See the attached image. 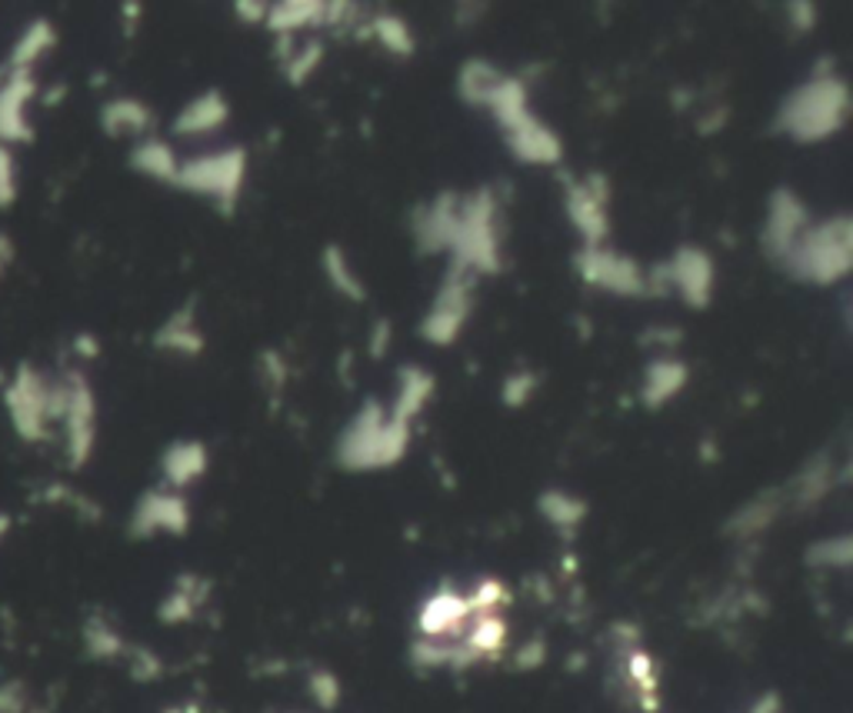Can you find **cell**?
<instances>
[{
  "label": "cell",
  "mask_w": 853,
  "mask_h": 713,
  "mask_svg": "<svg viewBox=\"0 0 853 713\" xmlns=\"http://www.w3.org/2000/svg\"><path fill=\"white\" fill-rule=\"evenodd\" d=\"M846 117V87L833 74H817L783 100L777 114V131L801 144L830 138Z\"/></svg>",
  "instance_id": "6da1fadb"
},
{
  "label": "cell",
  "mask_w": 853,
  "mask_h": 713,
  "mask_svg": "<svg viewBox=\"0 0 853 713\" xmlns=\"http://www.w3.org/2000/svg\"><path fill=\"white\" fill-rule=\"evenodd\" d=\"M411 427L404 420L383 417L380 404L367 401L364 411L351 420V427L337 440V461L347 471L390 467L407 453Z\"/></svg>",
  "instance_id": "7a4b0ae2"
},
{
  "label": "cell",
  "mask_w": 853,
  "mask_h": 713,
  "mask_svg": "<svg viewBox=\"0 0 853 713\" xmlns=\"http://www.w3.org/2000/svg\"><path fill=\"white\" fill-rule=\"evenodd\" d=\"M786 271L810 284H833L840 281L853 264V240H850V221L837 217L830 224H820L814 230H804L791 253L783 257Z\"/></svg>",
  "instance_id": "3957f363"
},
{
  "label": "cell",
  "mask_w": 853,
  "mask_h": 713,
  "mask_svg": "<svg viewBox=\"0 0 853 713\" xmlns=\"http://www.w3.org/2000/svg\"><path fill=\"white\" fill-rule=\"evenodd\" d=\"M4 404H8L14 430L24 440H44L50 420L63 417L68 387H63V383H47L31 364H21L14 380L4 383Z\"/></svg>",
  "instance_id": "277c9868"
},
{
  "label": "cell",
  "mask_w": 853,
  "mask_h": 713,
  "mask_svg": "<svg viewBox=\"0 0 853 713\" xmlns=\"http://www.w3.org/2000/svg\"><path fill=\"white\" fill-rule=\"evenodd\" d=\"M244 167H247L244 151H221L180 164L174 183L193 193H204V198H214L224 204V211H230L244 183Z\"/></svg>",
  "instance_id": "5b68a950"
},
{
  "label": "cell",
  "mask_w": 853,
  "mask_h": 713,
  "mask_svg": "<svg viewBox=\"0 0 853 713\" xmlns=\"http://www.w3.org/2000/svg\"><path fill=\"white\" fill-rule=\"evenodd\" d=\"M467 313H471V268L453 261V268H450V274H447V281H443V287L434 300V310L424 320L420 334L430 344H440V347L453 344L457 334H461V328H464Z\"/></svg>",
  "instance_id": "8992f818"
},
{
  "label": "cell",
  "mask_w": 853,
  "mask_h": 713,
  "mask_svg": "<svg viewBox=\"0 0 853 713\" xmlns=\"http://www.w3.org/2000/svg\"><path fill=\"white\" fill-rule=\"evenodd\" d=\"M68 387V404H63V430H68V461L71 467H84L91 450H94V433H97V401L87 380L81 373L63 377Z\"/></svg>",
  "instance_id": "52a82bcc"
},
{
  "label": "cell",
  "mask_w": 853,
  "mask_h": 713,
  "mask_svg": "<svg viewBox=\"0 0 853 713\" xmlns=\"http://www.w3.org/2000/svg\"><path fill=\"white\" fill-rule=\"evenodd\" d=\"M607 201L611 187L604 174H587L577 183H567V214L583 234L587 247H597L607 237Z\"/></svg>",
  "instance_id": "ba28073f"
},
{
  "label": "cell",
  "mask_w": 853,
  "mask_h": 713,
  "mask_svg": "<svg viewBox=\"0 0 853 713\" xmlns=\"http://www.w3.org/2000/svg\"><path fill=\"white\" fill-rule=\"evenodd\" d=\"M577 268H580V277H583L587 284L604 287V290H614V294H624V297H633V294H643V290H647V281H643L640 268L630 261V257L607 253V250H601V247H587V250L577 257Z\"/></svg>",
  "instance_id": "9c48e42d"
},
{
  "label": "cell",
  "mask_w": 853,
  "mask_h": 713,
  "mask_svg": "<svg viewBox=\"0 0 853 713\" xmlns=\"http://www.w3.org/2000/svg\"><path fill=\"white\" fill-rule=\"evenodd\" d=\"M37 91L34 71H11L0 84V144L17 147L34 141V127L27 120V104Z\"/></svg>",
  "instance_id": "30bf717a"
},
{
  "label": "cell",
  "mask_w": 853,
  "mask_h": 713,
  "mask_svg": "<svg viewBox=\"0 0 853 713\" xmlns=\"http://www.w3.org/2000/svg\"><path fill=\"white\" fill-rule=\"evenodd\" d=\"M190 527L187 500L177 490H151L141 497L134 516H130V534L134 537H154V534H183Z\"/></svg>",
  "instance_id": "8fae6325"
},
{
  "label": "cell",
  "mask_w": 853,
  "mask_h": 713,
  "mask_svg": "<svg viewBox=\"0 0 853 713\" xmlns=\"http://www.w3.org/2000/svg\"><path fill=\"white\" fill-rule=\"evenodd\" d=\"M661 277H667V287H677L687 304L707 307L713 294V261L700 247H684L671 257V264L657 268Z\"/></svg>",
  "instance_id": "7c38bea8"
},
{
  "label": "cell",
  "mask_w": 853,
  "mask_h": 713,
  "mask_svg": "<svg viewBox=\"0 0 853 713\" xmlns=\"http://www.w3.org/2000/svg\"><path fill=\"white\" fill-rule=\"evenodd\" d=\"M807 211L804 204L794 198L791 190H773L770 198V217H767V230H763V247L770 250V257H777V261H783L786 253H791V247L797 243V237L807 230Z\"/></svg>",
  "instance_id": "4fadbf2b"
},
{
  "label": "cell",
  "mask_w": 853,
  "mask_h": 713,
  "mask_svg": "<svg viewBox=\"0 0 853 713\" xmlns=\"http://www.w3.org/2000/svg\"><path fill=\"white\" fill-rule=\"evenodd\" d=\"M471 620V604L467 597H461L457 591L450 587H440L424 607H420V617H417V630H420V640H440L447 643V637H461L464 627Z\"/></svg>",
  "instance_id": "5bb4252c"
},
{
  "label": "cell",
  "mask_w": 853,
  "mask_h": 713,
  "mask_svg": "<svg viewBox=\"0 0 853 713\" xmlns=\"http://www.w3.org/2000/svg\"><path fill=\"white\" fill-rule=\"evenodd\" d=\"M507 144L520 161H528V164H557L560 161V138L550 131V127H544L537 117H523L517 127H510Z\"/></svg>",
  "instance_id": "9a60e30c"
},
{
  "label": "cell",
  "mask_w": 853,
  "mask_h": 713,
  "mask_svg": "<svg viewBox=\"0 0 853 713\" xmlns=\"http://www.w3.org/2000/svg\"><path fill=\"white\" fill-rule=\"evenodd\" d=\"M227 114H230V107H227L224 94H221V91H208V94H201L197 100H190V104L177 114L174 134H177V138H201V134H211V131H217V127H224Z\"/></svg>",
  "instance_id": "2e32d148"
},
{
  "label": "cell",
  "mask_w": 853,
  "mask_h": 713,
  "mask_svg": "<svg viewBox=\"0 0 853 713\" xmlns=\"http://www.w3.org/2000/svg\"><path fill=\"white\" fill-rule=\"evenodd\" d=\"M161 467H164L167 484L174 490H183L187 484H193L208 471V447L201 440H177L167 447Z\"/></svg>",
  "instance_id": "e0dca14e"
},
{
  "label": "cell",
  "mask_w": 853,
  "mask_h": 713,
  "mask_svg": "<svg viewBox=\"0 0 853 713\" xmlns=\"http://www.w3.org/2000/svg\"><path fill=\"white\" fill-rule=\"evenodd\" d=\"M417 240H420V250H443L453 243V234H457V201L450 198H440L434 201L430 207L420 211V221H417Z\"/></svg>",
  "instance_id": "ac0fdd59"
},
{
  "label": "cell",
  "mask_w": 853,
  "mask_h": 713,
  "mask_svg": "<svg viewBox=\"0 0 853 713\" xmlns=\"http://www.w3.org/2000/svg\"><path fill=\"white\" fill-rule=\"evenodd\" d=\"M687 383V367L680 360H653L643 373L640 397L650 411H657L667 404L674 394H680V387Z\"/></svg>",
  "instance_id": "d6986e66"
},
{
  "label": "cell",
  "mask_w": 853,
  "mask_h": 713,
  "mask_svg": "<svg viewBox=\"0 0 853 713\" xmlns=\"http://www.w3.org/2000/svg\"><path fill=\"white\" fill-rule=\"evenodd\" d=\"M100 127L110 138H127V134L138 138V134L151 131V110L134 97H117V100L104 104Z\"/></svg>",
  "instance_id": "ffe728a7"
},
{
  "label": "cell",
  "mask_w": 853,
  "mask_h": 713,
  "mask_svg": "<svg viewBox=\"0 0 853 713\" xmlns=\"http://www.w3.org/2000/svg\"><path fill=\"white\" fill-rule=\"evenodd\" d=\"M154 344L164 347V350H174V354H187V357H193V354L204 350V337H201V331L193 328V307H190V304L180 307V310L164 323V328L157 331V337H154Z\"/></svg>",
  "instance_id": "44dd1931"
},
{
  "label": "cell",
  "mask_w": 853,
  "mask_h": 713,
  "mask_svg": "<svg viewBox=\"0 0 853 713\" xmlns=\"http://www.w3.org/2000/svg\"><path fill=\"white\" fill-rule=\"evenodd\" d=\"M54 44H57V31H54V24H50L47 17L31 21L27 31L14 40V50H11V71H34V63H37L47 50H54Z\"/></svg>",
  "instance_id": "7402d4cb"
},
{
  "label": "cell",
  "mask_w": 853,
  "mask_h": 713,
  "mask_svg": "<svg viewBox=\"0 0 853 713\" xmlns=\"http://www.w3.org/2000/svg\"><path fill=\"white\" fill-rule=\"evenodd\" d=\"M430 394H434V377L420 367H404L401 370V394H398V404H393V420L407 424L427 404Z\"/></svg>",
  "instance_id": "603a6c76"
},
{
  "label": "cell",
  "mask_w": 853,
  "mask_h": 713,
  "mask_svg": "<svg viewBox=\"0 0 853 713\" xmlns=\"http://www.w3.org/2000/svg\"><path fill=\"white\" fill-rule=\"evenodd\" d=\"M503 74L494 71L487 60H467L461 68V78H457V87H461V97L471 104L487 107V100L494 97V91L500 87Z\"/></svg>",
  "instance_id": "cb8c5ba5"
},
{
  "label": "cell",
  "mask_w": 853,
  "mask_h": 713,
  "mask_svg": "<svg viewBox=\"0 0 853 713\" xmlns=\"http://www.w3.org/2000/svg\"><path fill=\"white\" fill-rule=\"evenodd\" d=\"M130 167L141 170V174H147V177H157V180H170V183L177 180V170H180L174 151H170L164 141H144V144H138L134 154H130Z\"/></svg>",
  "instance_id": "d4e9b609"
},
{
  "label": "cell",
  "mask_w": 853,
  "mask_h": 713,
  "mask_svg": "<svg viewBox=\"0 0 853 713\" xmlns=\"http://www.w3.org/2000/svg\"><path fill=\"white\" fill-rule=\"evenodd\" d=\"M204 594H208V583H204V580L180 577L177 591L161 604V620H167V623L190 620V617H193V607L204 604Z\"/></svg>",
  "instance_id": "484cf974"
},
{
  "label": "cell",
  "mask_w": 853,
  "mask_h": 713,
  "mask_svg": "<svg viewBox=\"0 0 853 713\" xmlns=\"http://www.w3.org/2000/svg\"><path fill=\"white\" fill-rule=\"evenodd\" d=\"M323 21V4H310V0H297V4H274L268 8V27L277 31L281 37H287L291 31L304 27V24H320Z\"/></svg>",
  "instance_id": "4316f807"
},
{
  "label": "cell",
  "mask_w": 853,
  "mask_h": 713,
  "mask_svg": "<svg viewBox=\"0 0 853 713\" xmlns=\"http://www.w3.org/2000/svg\"><path fill=\"white\" fill-rule=\"evenodd\" d=\"M320 264H323V274L331 277V284L347 297V300H364L367 297V290H364V284L357 281V274L351 271V264H347V253L341 250V247H327L323 250V257H320Z\"/></svg>",
  "instance_id": "83f0119b"
},
{
  "label": "cell",
  "mask_w": 853,
  "mask_h": 713,
  "mask_svg": "<svg viewBox=\"0 0 853 713\" xmlns=\"http://www.w3.org/2000/svg\"><path fill=\"white\" fill-rule=\"evenodd\" d=\"M541 513L547 516V521H550L554 527L573 531V527H577V524L583 521V513H587V503H583L580 497H573V494L547 490V494L541 497Z\"/></svg>",
  "instance_id": "f1b7e54d"
},
{
  "label": "cell",
  "mask_w": 853,
  "mask_h": 713,
  "mask_svg": "<svg viewBox=\"0 0 853 713\" xmlns=\"http://www.w3.org/2000/svg\"><path fill=\"white\" fill-rule=\"evenodd\" d=\"M370 34H374L387 50H393V54H401V57H411V54H414V37H411L407 24H404L401 17H393V14L374 17V21H370Z\"/></svg>",
  "instance_id": "f546056e"
},
{
  "label": "cell",
  "mask_w": 853,
  "mask_h": 713,
  "mask_svg": "<svg viewBox=\"0 0 853 713\" xmlns=\"http://www.w3.org/2000/svg\"><path fill=\"white\" fill-rule=\"evenodd\" d=\"M84 643H87V654L97 657V661H110V657L123 654L120 633H117L110 623H104L100 617L87 620V627H84Z\"/></svg>",
  "instance_id": "4dcf8cb0"
},
{
  "label": "cell",
  "mask_w": 853,
  "mask_h": 713,
  "mask_svg": "<svg viewBox=\"0 0 853 713\" xmlns=\"http://www.w3.org/2000/svg\"><path fill=\"white\" fill-rule=\"evenodd\" d=\"M17 201V161L14 151L0 144V211H8Z\"/></svg>",
  "instance_id": "1f68e13d"
},
{
  "label": "cell",
  "mask_w": 853,
  "mask_h": 713,
  "mask_svg": "<svg viewBox=\"0 0 853 713\" xmlns=\"http://www.w3.org/2000/svg\"><path fill=\"white\" fill-rule=\"evenodd\" d=\"M310 693L323 710H334L341 700V680L331 670H313L310 674Z\"/></svg>",
  "instance_id": "d6a6232c"
},
{
  "label": "cell",
  "mask_w": 853,
  "mask_h": 713,
  "mask_svg": "<svg viewBox=\"0 0 853 713\" xmlns=\"http://www.w3.org/2000/svg\"><path fill=\"white\" fill-rule=\"evenodd\" d=\"M534 391H537V377L534 373H513V377H507V383H503V404L507 407H523L531 397H534Z\"/></svg>",
  "instance_id": "836d02e7"
},
{
  "label": "cell",
  "mask_w": 853,
  "mask_h": 713,
  "mask_svg": "<svg viewBox=\"0 0 853 713\" xmlns=\"http://www.w3.org/2000/svg\"><path fill=\"white\" fill-rule=\"evenodd\" d=\"M320 57H323L320 44H307L300 54H294V57H291V71H287V78H291L294 84H304V81L313 74V68L320 63Z\"/></svg>",
  "instance_id": "e575fe53"
},
{
  "label": "cell",
  "mask_w": 853,
  "mask_h": 713,
  "mask_svg": "<svg viewBox=\"0 0 853 713\" xmlns=\"http://www.w3.org/2000/svg\"><path fill=\"white\" fill-rule=\"evenodd\" d=\"M767 521H773V510H770V503L767 500H754L744 513H741V521H737V527L741 531H757V527H763Z\"/></svg>",
  "instance_id": "d590c367"
},
{
  "label": "cell",
  "mask_w": 853,
  "mask_h": 713,
  "mask_svg": "<svg viewBox=\"0 0 853 713\" xmlns=\"http://www.w3.org/2000/svg\"><path fill=\"white\" fill-rule=\"evenodd\" d=\"M0 713H24V687L0 684Z\"/></svg>",
  "instance_id": "8d00e7d4"
},
{
  "label": "cell",
  "mask_w": 853,
  "mask_h": 713,
  "mask_svg": "<svg viewBox=\"0 0 853 713\" xmlns=\"http://www.w3.org/2000/svg\"><path fill=\"white\" fill-rule=\"evenodd\" d=\"M161 674V664H157V657L154 654H147V651H134V677H141V680H151V677H157Z\"/></svg>",
  "instance_id": "74e56055"
},
{
  "label": "cell",
  "mask_w": 853,
  "mask_h": 713,
  "mask_svg": "<svg viewBox=\"0 0 853 713\" xmlns=\"http://www.w3.org/2000/svg\"><path fill=\"white\" fill-rule=\"evenodd\" d=\"M387 347H390V323H387V320H377L374 337H370V354H374V357H383Z\"/></svg>",
  "instance_id": "f35d334b"
},
{
  "label": "cell",
  "mask_w": 853,
  "mask_h": 713,
  "mask_svg": "<svg viewBox=\"0 0 853 713\" xmlns=\"http://www.w3.org/2000/svg\"><path fill=\"white\" fill-rule=\"evenodd\" d=\"M237 17H244L247 24H257V21H268V4H237Z\"/></svg>",
  "instance_id": "ab89813d"
},
{
  "label": "cell",
  "mask_w": 853,
  "mask_h": 713,
  "mask_svg": "<svg viewBox=\"0 0 853 713\" xmlns=\"http://www.w3.org/2000/svg\"><path fill=\"white\" fill-rule=\"evenodd\" d=\"M14 264V240L8 234H0V274Z\"/></svg>",
  "instance_id": "60d3db41"
},
{
  "label": "cell",
  "mask_w": 853,
  "mask_h": 713,
  "mask_svg": "<svg viewBox=\"0 0 853 713\" xmlns=\"http://www.w3.org/2000/svg\"><path fill=\"white\" fill-rule=\"evenodd\" d=\"M794 24L797 27H814V8L810 4H794Z\"/></svg>",
  "instance_id": "b9f144b4"
},
{
  "label": "cell",
  "mask_w": 853,
  "mask_h": 713,
  "mask_svg": "<svg viewBox=\"0 0 853 713\" xmlns=\"http://www.w3.org/2000/svg\"><path fill=\"white\" fill-rule=\"evenodd\" d=\"M74 347H78V350H81L84 357H94V354H97V341H94L91 334H81Z\"/></svg>",
  "instance_id": "7bdbcfd3"
},
{
  "label": "cell",
  "mask_w": 853,
  "mask_h": 713,
  "mask_svg": "<svg viewBox=\"0 0 853 713\" xmlns=\"http://www.w3.org/2000/svg\"><path fill=\"white\" fill-rule=\"evenodd\" d=\"M11 531V516L8 513H0V537H4Z\"/></svg>",
  "instance_id": "ee69618b"
}]
</instances>
